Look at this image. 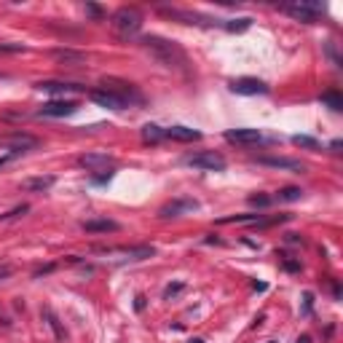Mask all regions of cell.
<instances>
[{"label": "cell", "mask_w": 343, "mask_h": 343, "mask_svg": "<svg viewBox=\"0 0 343 343\" xmlns=\"http://www.w3.org/2000/svg\"><path fill=\"white\" fill-rule=\"evenodd\" d=\"M252 27V19L249 16H241V19H230V22H223V30H228V32H244V30H249Z\"/></svg>", "instance_id": "cell-22"}, {"label": "cell", "mask_w": 343, "mask_h": 343, "mask_svg": "<svg viewBox=\"0 0 343 343\" xmlns=\"http://www.w3.org/2000/svg\"><path fill=\"white\" fill-rule=\"evenodd\" d=\"M188 343H204V341H201V338H190Z\"/></svg>", "instance_id": "cell-37"}, {"label": "cell", "mask_w": 343, "mask_h": 343, "mask_svg": "<svg viewBox=\"0 0 343 343\" xmlns=\"http://www.w3.org/2000/svg\"><path fill=\"white\" fill-rule=\"evenodd\" d=\"M223 137H226V142H233V145H260L263 142V134L257 129H228Z\"/></svg>", "instance_id": "cell-12"}, {"label": "cell", "mask_w": 343, "mask_h": 343, "mask_svg": "<svg viewBox=\"0 0 343 343\" xmlns=\"http://www.w3.org/2000/svg\"><path fill=\"white\" fill-rule=\"evenodd\" d=\"M201 204L196 199H174V201H167L161 209H158V217L169 220V217H180V215H190V212H199Z\"/></svg>", "instance_id": "cell-8"}, {"label": "cell", "mask_w": 343, "mask_h": 343, "mask_svg": "<svg viewBox=\"0 0 343 343\" xmlns=\"http://www.w3.org/2000/svg\"><path fill=\"white\" fill-rule=\"evenodd\" d=\"M292 145H298V148H308V150L319 148V142H316L314 137H308V134H295L292 137Z\"/></svg>", "instance_id": "cell-25"}, {"label": "cell", "mask_w": 343, "mask_h": 343, "mask_svg": "<svg viewBox=\"0 0 343 343\" xmlns=\"http://www.w3.org/2000/svg\"><path fill=\"white\" fill-rule=\"evenodd\" d=\"M300 196H303V190H300V188L287 185V188H282L279 193H276V199H279V201H285V204H289V201H300Z\"/></svg>", "instance_id": "cell-24"}, {"label": "cell", "mask_w": 343, "mask_h": 343, "mask_svg": "<svg viewBox=\"0 0 343 343\" xmlns=\"http://www.w3.org/2000/svg\"><path fill=\"white\" fill-rule=\"evenodd\" d=\"M43 316H46V319H49V325H51V327H54V333H57V338H59V341H62V338H64V330H62V327H59V319H57V316H54V311H49V308H46V311H43Z\"/></svg>", "instance_id": "cell-27"}, {"label": "cell", "mask_w": 343, "mask_h": 343, "mask_svg": "<svg viewBox=\"0 0 343 343\" xmlns=\"http://www.w3.org/2000/svg\"><path fill=\"white\" fill-rule=\"evenodd\" d=\"M161 14H164V16H172V19H177V22H182V24H207V27L217 24V27H223L220 19L204 16V14H193V11H182V8H161Z\"/></svg>", "instance_id": "cell-7"}, {"label": "cell", "mask_w": 343, "mask_h": 343, "mask_svg": "<svg viewBox=\"0 0 343 343\" xmlns=\"http://www.w3.org/2000/svg\"><path fill=\"white\" fill-rule=\"evenodd\" d=\"M121 226H118L115 220H108V217H100V220H83L81 223V230H86V233H113V230H118Z\"/></svg>", "instance_id": "cell-15"}, {"label": "cell", "mask_w": 343, "mask_h": 343, "mask_svg": "<svg viewBox=\"0 0 343 343\" xmlns=\"http://www.w3.org/2000/svg\"><path fill=\"white\" fill-rule=\"evenodd\" d=\"M89 97L94 100L100 108H108V110H126L129 105L121 100L118 94H113V91H108V89H91L89 91Z\"/></svg>", "instance_id": "cell-11"}, {"label": "cell", "mask_w": 343, "mask_h": 343, "mask_svg": "<svg viewBox=\"0 0 343 343\" xmlns=\"http://www.w3.org/2000/svg\"><path fill=\"white\" fill-rule=\"evenodd\" d=\"M78 108H81V105L75 100H51V102L41 105L38 115L41 118H67L72 113H78Z\"/></svg>", "instance_id": "cell-6"}, {"label": "cell", "mask_w": 343, "mask_h": 343, "mask_svg": "<svg viewBox=\"0 0 343 343\" xmlns=\"http://www.w3.org/2000/svg\"><path fill=\"white\" fill-rule=\"evenodd\" d=\"M182 164H188V167H193V169H201V172H223L226 169V158L220 153H215V150H201V153L185 156Z\"/></svg>", "instance_id": "cell-4"}, {"label": "cell", "mask_w": 343, "mask_h": 343, "mask_svg": "<svg viewBox=\"0 0 343 343\" xmlns=\"http://www.w3.org/2000/svg\"><path fill=\"white\" fill-rule=\"evenodd\" d=\"M102 89H108V91H113V94H118L123 102H126V105H131V102H142L140 91H137L131 83H126V81H115V78H105V81H102Z\"/></svg>", "instance_id": "cell-10"}, {"label": "cell", "mask_w": 343, "mask_h": 343, "mask_svg": "<svg viewBox=\"0 0 343 343\" xmlns=\"http://www.w3.org/2000/svg\"><path fill=\"white\" fill-rule=\"evenodd\" d=\"M51 185H54V177L46 174V177H27V180H22V190H27V193H46Z\"/></svg>", "instance_id": "cell-18"}, {"label": "cell", "mask_w": 343, "mask_h": 343, "mask_svg": "<svg viewBox=\"0 0 343 343\" xmlns=\"http://www.w3.org/2000/svg\"><path fill=\"white\" fill-rule=\"evenodd\" d=\"M287 241H289V244H298L300 236H298V233H287Z\"/></svg>", "instance_id": "cell-35"}, {"label": "cell", "mask_w": 343, "mask_h": 343, "mask_svg": "<svg viewBox=\"0 0 343 343\" xmlns=\"http://www.w3.org/2000/svg\"><path fill=\"white\" fill-rule=\"evenodd\" d=\"M228 89L233 94L241 97H257V94H268V86L260 81V78H236V81L228 83Z\"/></svg>", "instance_id": "cell-9"}, {"label": "cell", "mask_w": 343, "mask_h": 343, "mask_svg": "<svg viewBox=\"0 0 343 343\" xmlns=\"http://www.w3.org/2000/svg\"><path fill=\"white\" fill-rule=\"evenodd\" d=\"M19 51H24L22 43H0V54H19Z\"/></svg>", "instance_id": "cell-29"}, {"label": "cell", "mask_w": 343, "mask_h": 343, "mask_svg": "<svg viewBox=\"0 0 343 343\" xmlns=\"http://www.w3.org/2000/svg\"><path fill=\"white\" fill-rule=\"evenodd\" d=\"M134 308H137V311H142V308H145V298H142V295H137V303H134Z\"/></svg>", "instance_id": "cell-34"}, {"label": "cell", "mask_w": 343, "mask_h": 343, "mask_svg": "<svg viewBox=\"0 0 343 343\" xmlns=\"http://www.w3.org/2000/svg\"><path fill=\"white\" fill-rule=\"evenodd\" d=\"M35 89L38 91H49V94H62V100H64V94H78V91H83V86L64 83V81H38Z\"/></svg>", "instance_id": "cell-14"}, {"label": "cell", "mask_w": 343, "mask_h": 343, "mask_svg": "<svg viewBox=\"0 0 343 343\" xmlns=\"http://www.w3.org/2000/svg\"><path fill=\"white\" fill-rule=\"evenodd\" d=\"M282 11H285L287 16L303 22V24H316V22H319V16H322V11H325V5L316 3V0H298V3L282 5Z\"/></svg>", "instance_id": "cell-3"}, {"label": "cell", "mask_w": 343, "mask_h": 343, "mask_svg": "<svg viewBox=\"0 0 343 343\" xmlns=\"http://www.w3.org/2000/svg\"><path fill=\"white\" fill-rule=\"evenodd\" d=\"M27 204H22V207H14V209H11V212H5V215H0V220H11V217H16V215H24V212H27Z\"/></svg>", "instance_id": "cell-30"}, {"label": "cell", "mask_w": 343, "mask_h": 343, "mask_svg": "<svg viewBox=\"0 0 343 343\" xmlns=\"http://www.w3.org/2000/svg\"><path fill=\"white\" fill-rule=\"evenodd\" d=\"M164 137L177 140V142H196V140H201V131L188 129V126H169V129H164Z\"/></svg>", "instance_id": "cell-17"}, {"label": "cell", "mask_w": 343, "mask_h": 343, "mask_svg": "<svg viewBox=\"0 0 343 343\" xmlns=\"http://www.w3.org/2000/svg\"><path fill=\"white\" fill-rule=\"evenodd\" d=\"M86 14H91L94 19H102V16H105L102 8H100V5H94V3H86Z\"/></svg>", "instance_id": "cell-31"}, {"label": "cell", "mask_w": 343, "mask_h": 343, "mask_svg": "<svg viewBox=\"0 0 343 343\" xmlns=\"http://www.w3.org/2000/svg\"><path fill=\"white\" fill-rule=\"evenodd\" d=\"M118 252H123L129 260H148V257L156 255V247H150V244H137V247H121Z\"/></svg>", "instance_id": "cell-19"}, {"label": "cell", "mask_w": 343, "mask_h": 343, "mask_svg": "<svg viewBox=\"0 0 343 343\" xmlns=\"http://www.w3.org/2000/svg\"><path fill=\"white\" fill-rule=\"evenodd\" d=\"M110 27H113V32L118 38L129 41V38L137 35L142 27V11L134 8V5H121V8L110 16Z\"/></svg>", "instance_id": "cell-2"}, {"label": "cell", "mask_w": 343, "mask_h": 343, "mask_svg": "<svg viewBox=\"0 0 343 343\" xmlns=\"http://www.w3.org/2000/svg\"><path fill=\"white\" fill-rule=\"evenodd\" d=\"M78 164L86 169H108V167H113V156H108V153H86L78 158Z\"/></svg>", "instance_id": "cell-16"}, {"label": "cell", "mask_w": 343, "mask_h": 343, "mask_svg": "<svg viewBox=\"0 0 343 343\" xmlns=\"http://www.w3.org/2000/svg\"><path fill=\"white\" fill-rule=\"evenodd\" d=\"M260 167H271V169H287V172H303L300 161H295V158H282V156H257L255 158Z\"/></svg>", "instance_id": "cell-13"}, {"label": "cell", "mask_w": 343, "mask_h": 343, "mask_svg": "<svg viewBox=\"0 0 343 343\" xmlns=\"http://www.w3.org/2000/svg\"><path fill=\"white\" fill-rule=\"evenodd\" d=\"M38 145V140L27 131H11V134H0V148L11 150L14 156L24 153V150H32Z\"/></svg>", "instance_id": "cell-5"}, {"label": "cell", "mask_w": 343, "mask_h": 343, "mask_svg": "<svg viewBox=\"0 0 343 343\" xmlns=\"http://www.w3.org/2000/svg\"><path fill=\"white\" fill-rule=\"evenodd\" d=\"M295 343H311V338H308V335H300V338L295 341Z\"/></svg>", "instance_id": "cell-36"}, {"label": "cell", "mask_w": 343, "mask_h": 343, "mask_svg": "<svg viewBox=\"0 0 343 343\" xmlns=\"http://www.w3.org/2000/svg\"><path fill=\"white\" fill-rule=\"evenodd\" d=\"M322 105L330 110H343V97L338 91H325V94H322Z\"/></svg>", "instance_id": "cell-23"}, {"label": "cell", "mask_w": 343, "mask_h": 343, "mask_svg": "<svg viewBox=\"0 0 343 343\" xmlns=\"http://www.w3.org/2000/svg\"><path fill=\"white\" fill-rule=\"evenodd\" d=\"M268 204H271V196H266V193H255V196H249V207L266 209Z\"/></svg>", "instance_id": "cell-26"}, {"label": "cell", "mask_w": 343, "mask_h": 343, "mask_svg": "<svg viewBox=\"0 0 343 343\" xmlns=\"http://www.w3.org/2000/svg\"><path fill=\"white\" fill-rule=\"evenodd\" d=\"M11 271H14V268H11V266H0V279H8V276H11Z\"/></svg>", "instance_id": "cell-33"}, {"label": "cell", "mask_w": 343, "mask_h": 343, "mask_svg": "<svg viewBox=\"0 0 343 343\" xmlns=\"http://www.w3.org/2000/svg\"><path fill=\"white\" fill-rule=\"evenodd\" d=\"M282 263H285V268L287 271H300V263H295V260H289L287 255H282Z\"/></svg>", "instance_id": "cell-32"}, {"label": "cell", "mask_w": 343, "mask_h": 343, "mask_svg": "<svg viewBox=\"0 0 343 343\" xmlns=\"http://www.w3.org/2000/svg\"><path fill=\"white\" fill-rule=\"evenodd\" d=\"M51 57L57 59V62H62V64H83L86 62V57L81 54V51H72V49H57V51H51Z\"/></svg>", "instance_id": "cell-20"}, {"label": "cell", "mask_w": 343, "mask_h": 343, "mask_svg": "<svg viewBox=\"0 0 343 343\" xmlns=\"http://www.w3.org/2000/svg\"><path fill=\"white\" fill-rule=\"evenodd\" d=\"M182 289H185V285H182V282H174V285H167V289H164V298H174V295H180Z\"/></svg>", "instance_id": "cell-28"}, {"label": "cell", "mask_w": 343, "mask_h": 343, "mask_svg": "<svg viewBox=\"0 0 343 343\" xmlns=\"http://www.w3.org/2000/svg\"><path fill=\"white\" fill-rule=\"evenodd\" d=\"M140 46L156 62H161L164 67L177 70V72H188V54L177 41H169V38H161V35H145V38H140Z\"/></svg>", "instance_id": "cell-1"}, {"label": "cell", "mask_w": 343, "mask_h": 343, "mask_svg": "<svg viewBox=\"0 0 343 343\" xmlns=\"http://www.w3.org/2000/svg\"><path fill=\"white\" fill-rule=\"evenodd\" d=\"M142 140L150 142V145L161 142V140H164V129L156 126V123H145V126H142Z\"/></svg>", "instance_id": "cell-21"}]
</instances>
